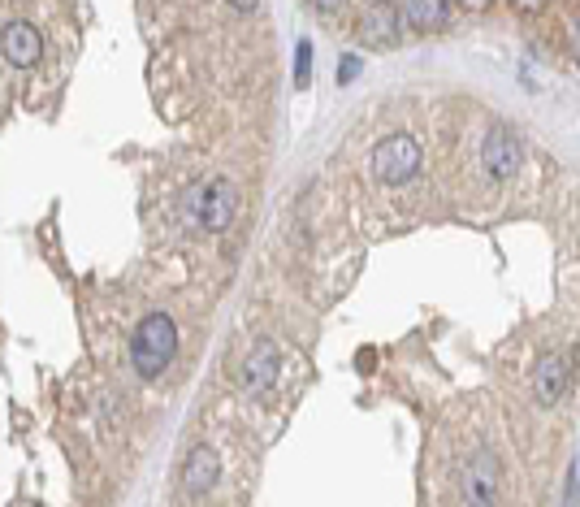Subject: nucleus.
<instances>
[{
	"label": "nucleus",
	"instance_id": "nucleus-1",
	"mask_svg": "<svg viewBox=\"0 0 580 507\" xmlns=\"http://www.w3.org/2000/svg\"><path fill=\"white\" fill-rule=\"evenodd\" d=\"M174 351H178V330H174V321H169L165 312H148V317L139 321L135 338H130V360H135L139 377H156L161 369H169Z\"/></svg>",
	"mask_w": 580,
	"mask_h": 507
},
{
	"label": "nucleus",
	"instance_id": "nucleus-2",
	"mask_svg": "<svg viewBox=\"0 0 580 507\" xmlns=\"http://www.w3.org/2000/svg\"><path fill=\"white\" fill-rule=\"evenodd\" d=\"M498 481H503V464L490 447H477L472 460L459 473V503L464 507H498Z\"/></svg>",
	"mask_w": 580,
	"mask_h": 507
},
{
	"label": "nucleus",
	"instance_id": "nucleus-3",
	"mask_svg": "<svg viewBox=\"0 0 580 507\" xmlns=\"http://www.w3.org/2000/svg\"><path fill=\"white\" fill-rule=\"evenodd\" d=\"M420 169V148L412 135H386L373 148V174L386 182V187H403V182H412Z\"/></svg>",
	"mask_w": 580,
	"mask_h": 507
},
{
	"label": "nucleus",
	"instance_id": "nucleus-4",
	"mask_svg": "<svg viewBox=\"0 0 580 507\" xmlns=\"http://www.w3.org/2000/svg\"><path fill=\"white\" fill-rule=\"evenodd\" d=\"M191 213L208 234L230 230V221H234V187H230V178H213L204 191H195Z\"/></svg>",
	"mask_w": 580,
	"mask_h": 507
},
{
	"label": "nucleus",
	"instance_id": "nucleus-5",
	"mask_svg": "<svg viewBox=\"0 0 580 507\" xmlns=\"http://www.w3.org/2000/svg\"><path fill=\"white\" fill-rule=\"evenodd\" d=\"M403 35V13L390 5V0H373L360 13V39L368 48H394Z\"/></svg>",
	"mask_w": 580,
	"mask_h": 507
},
{
	"label": "nucleus",
	"instance_id": "nucleus-6",
	"mask_svg": "<svg viewBox=\"0 0 580 507\" xmlns=\"http://www.w3.org/2000/svg\"><path fill=\"white\" fill-rule=\"evenodd\" d=\"M572 382V356H563V351H555V356H542V364H537V403L542 408H550V403L563 399V390H568Z\"/></svg>",
	"mask_w": 580,
	"mask_h": 507
},
{
	"label": "nucleus",
	"instance_id": "nucleus-7",
	"mask_svg": "<svg viewBox=\"0 0 580 507\" xmlns=\"http://www.w3.org/2000/svg\"><path fill=\"white\" fill-rule=\"evenodd\" d=\"M481 156H485V165H490V174L507 178V174H516V169H520V139L498 122V126H490V135H485V152Z\"/></svg>",
	"mask_w": 580,
	"mask_h": 507
},
{
	"label": "nucleus",
	"instance_id": "nucleus-8",
	"mask_svg": "<svg viewBox=\"0 0 580 507\" xmlns=\"http://www.w3.org/2000/svg\"><path fill=\"white\" fill-rule=\"evenodd\" d=\"M0 44H5L9 65H18V70H31V65L44 57V39H39V31L31 22H9Z\"/></svg>",
	"mask_w": 580,
	"mask_h": 507
},
{
	"label": "nucleus",
	"instance_id": "nucleus-9",
	"mask_svg": "<svg viewBox=\"0 0 580 507\" xmlns=\"http://www.w3.org/2000/svg\"><path fill=\"white\" fill-rule=\"evenodd\" d=\"M217 477H221V455L213 447H195L187 455V464H182V486L191 494H208L217 486Z\"/></svg>",
	"mask_w": 580,
	"mask_h": 507
},
{
	"label": "nucleus",
	"instance_id": "nucleus-10",
	"mask_svg": "<svg viewBox=\"0 0 580 507\" xmlns=\"http://www.w3.org/2000/svg\"><path fill=\"white\" fill-rule=\"evenodd\" d=\"M273 382H278V347L260 343L243 364V386L252 390V395H260V390H269Z\"/></svg>",
	"mask_w": 580,
	"mask_h": 507
},
{
	"label": "nucleus",
	"instance_id": "nucleus-11",
	"mask_svg": "<svg viewBox=\"0 0 580 507\" xmlns=\"http://www.w3.org/2000/svg\"><path fill=\"white\" fill-rule=\"evenodd\" d=\"M407 22L416 31H438L446 26V0H407Z\"/></svg>",
	"mask_w": 580,
	"mask_h": 507
},
{
	"label": "nucleus",
	"instance_id": "nucleus-12",
	"mask_svg": "<svg viewBox=\"0 0 580 507\" xmlns=\"http://www.w3.org/2000/svg\"><path fill=\"white\" fill-rule=\"evenodd\" d=\"M295 83L299 87L312 83V44L308 39H299V48H295Z\"/></svg>",
	"mask_w": 580,
	"mask_h": 507
},
{
	"label": "nucleus",
	"instance_id": "nucleus-13",
	"mask_svg": "<svg viewBox=\"0 0 580 507\" xmlns=\"http://www.w3.org/2000/svg\"><path fill=\"white\" fill-rule=\"evenodd\" d=\"M355 74H360V57H342V65H338V83L347 87Z\"/></svg>",
	"mask_w": 580,
	"mask_h": 507
},
{
	"label": "nucleus",
	"instance_id": "nucleus-14",
	"mask_svg": "<svg viewBox=\"0 0 580 507\" xmlns=\"http://www.w3.org/2000/svg\"><path fill=\"white\" fill-rule=\"evenodd\" d=\"M312 5H316V9H325V13H338L342 5H347V0H312Z\"/></svg>",
	"mask_w": 580,
	"mask_h": 507
},
{
	"label": "nucleus",
	"instance_id": "nucleus-15",
	"mask_svg": "<svg viewBox=\"0 0 580 507\" xmlns=\"http://www.w3.org/2000/svg\"><path fill=\"white\" fill-rule=\"evenodd\" d=\"M464 9H485V5H494V0H459Z\"/></svg>",
	"mask_w": 580,
	"mask_h": 507
},
{
	"label": "nucleus",
	"instance_id": "nucleus-16",
	"mask_svg": "<svg viewBox=\"0 0 580 507\" xmlns=\"http://www.w3.org/2000/svg\"><path fill=\"white\" fill-rule=\"evenodd\" d=\"M230 5H234V9H256L260 0H230Z\"/></svg>",
	"mask_w": 580,
	"mask_h": 507
},
{
	"label": "nucleus",
	"instance_id": "nucleus-17",
	"mask_svg": "<svg viewBox=\"0 0 580 507\" xmlns=\"http://www.w3.org/2000/svg\"><path fill=\"white\" fill-rule=\"evenodd\" d=\"M516 5H524V9H537V5H542V0H516Z\"/></svg>",
	"mask_w": 580,
	"mask_h": 507
},
{
	"label": "nucleus",
	"instance_id": "nucleus-18",
	"mask_svg": "<svg viewBox=\"0 0 580 507\" xmlns=\"http://www.w3.org/2000/svg\"><path fill=\"white\" fill-rule=\"evenodd\" d=\"M576 61H580V26H576Z\"/></svg>",
	"mask_w": 580,
	"mask_h": 507
}]
</instances>
